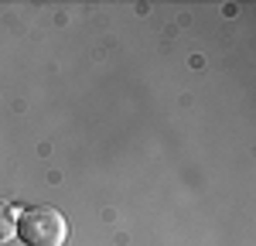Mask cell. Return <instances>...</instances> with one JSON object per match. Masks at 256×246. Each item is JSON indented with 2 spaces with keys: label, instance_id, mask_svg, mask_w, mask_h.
<instances>
[{
  "label": "cell",
  "instance_id": "cell-1",
  "mask_svg": "<svg viewBox=\"0 0 256 246\" xmlns=\"http://www.w3.org/2000/svg\"><path fill=\"white\" fill-rule=\"evenodd\" d=\"M18 236L24 240V246H65L68 219L55 205H34V208L20 212Z\"/></svg>",
  "mask_w": 256,
  "mask_h": 246
},
{
  "label": "cell",
  "instance_id": "cell-2",
  "mask_svg": "<svg viewBox=\"0 0 256 246\" xmlns=\"http://www.w3.org/2000/svg\"><path fill=\"white\" fill-rule=\"evenodd\" d=\"M18 222H20V208L10 202H0V243L18 236Z\"/></svg>",
  "mask_w": 256,
  "mask_h": 246
}]
</instances>
